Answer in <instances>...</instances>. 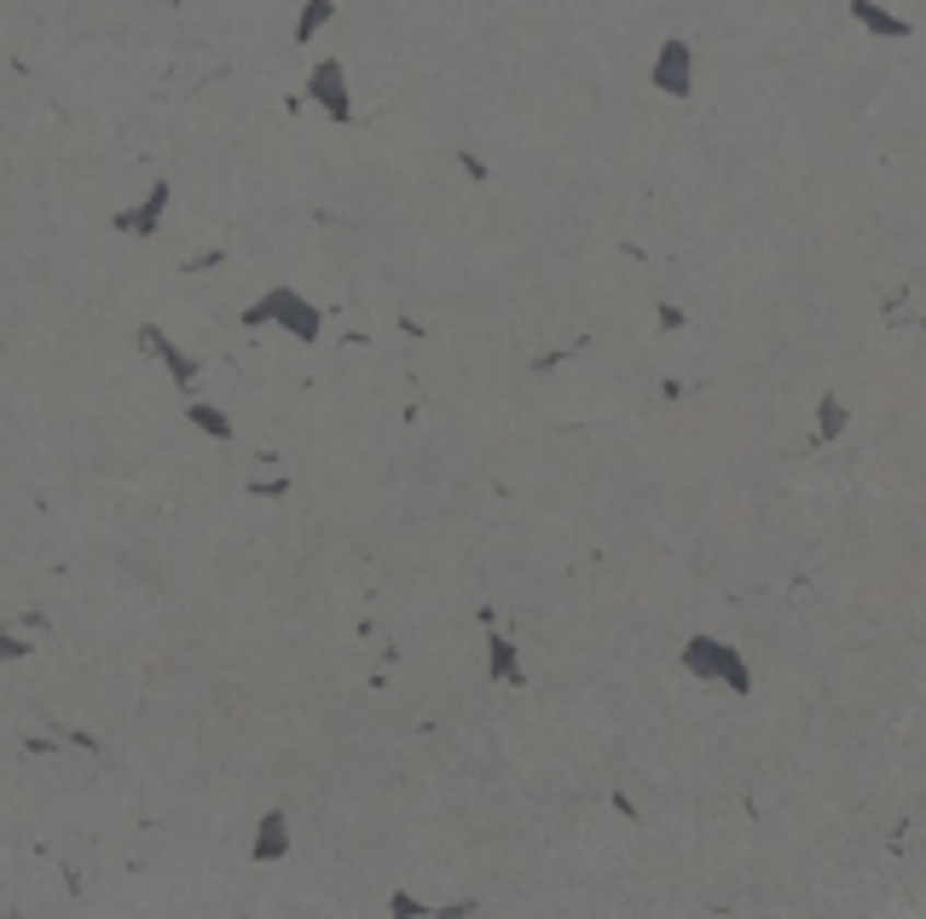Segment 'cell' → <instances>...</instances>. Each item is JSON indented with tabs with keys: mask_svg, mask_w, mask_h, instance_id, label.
I'll use <instances>...</instances> for the list:
<instances>
[{
	"mask_svg": "<svg viewBox=\"0 0 926 919\" xmlns=\"http://www.w3.org/2000/svg\"><path fill=\"white\" fill-rule=\"evenodd\" d=\"M336 18V0H301V18H296V47H313L319 30Z\"/></svg>",
	"mask_w": 926,
	"mask_h": 919,
	"instance_id": "obj_11",
	"label": "cell"
},
{
	"mask_svg": "<svg viewBox=\"0 0 926 919\" xmlns=\"http://www.w3.org/2000/svg\"><path fill=\"white\" fill-rule=\"evenodd\" d=\"M660 324H667V336H678V330H683V306L660 301Z\"/></svg>",
	"mask_w": 926,
	"mask_h": 919,
	"instance_id": "obj_15",
	"label": "cell"
},
{
	"mask_svg": "<svg viewBox=\"0 0 926 919\" xmlns=\"http://www.w3.org/2000/svg\"><path fill=\"white\" fill-rule=\"evenodd\" d=\"M649 88L667 93V98H695V40L667 35L649 65Z\"/></svg>",
	"mask_w": 926,
	"mask_h": 919,
	"instance_id": "obj_3",
	"label": "cell"
},
{
	"mask_svg": "<svg viewBox=\"0 0 926 919\" xmlns=\"http://www.w3.org/2000/svg\"><path fill=\"white\" fill-rule=\"evenodd\" d=\"M169 202H174V186H169V179H157V186L146 191V202H134V209H123V214L111 220V226L123 232V237H157V232H163V214H169Z\"/></svg>",
	"mask_w": 926,
	"mask_h": 919,
	"instance_id": "obj_6",
	"label": "cell"
},
{
	"mask_svg": "<svg viewBox=\"0 0 926 919\" xmlns=\"http://www.w3.org/2000/svg\"><path fill=\"white\" fill-rule=\"evenodd\" d=\"M678 665L690 671V677H701V683H718V688L741 694V700L753 694V665L741 660V648H730L724 637H713V630H695V637L683 642Z\"/></svg>",
	"mask_w": 926,
	"mask_h": 919,
	"instance_id": "obj_2",
	"label": "cell"
},
{
	"mask_svg": "<svg viewBox=\"0 0 926 919\" xmlns=\"http://www.w3.org/2000/svg\"><path fill=\"white\" fill-rule=\"evenodd\" d=\"M238 324H244V330H267V324H278V330H290L301 347H313L319 336H325V306H319L313 295H301L296 283H267V290L238 313Z\"/></svg>",
	"mask_w": 926,
	"mask_h": 919,
	"instance_id": "obj_1",
	"label": "cell"
},
{
	"mask_svg": "<svg viewBox=\"0 0 926 919\" xmlns=\"http://www.w3.org/2000/svg\"><path fill=\"white\" fill-rule=\"evenodd\" d=\"M139 347H146L151 359H163V371H169L180 387H192L197 376H204V359H197V353H180L163 324H139Z\"/></svg>",
	"mask_w": 926,
	"mask_h": 919,
	"instance_id": "obj_5",
	"label": "cell"
},
{
	"mask_svg": "<svg viewBox=\"0 0 926 919\" xmlns=\"http://www.w3.org/2000/svg\"><path fill=\"white\" fill-rule=\"evenodd\" d=\"M845 12H852V18H857V24L869 30V35H880V40H910V35H915V24H910V18L886 12L880 0H845Z\"/></svg>",
	"mask_w": 926,
	"mask_h": 919,
	"instance_id": "obj_9",
	"label": "cell"
},
{
	"mask_svg": "<svg viewBox=\"0 0 926 919\" xmlns=\"http://www.w3.org/2000/svg\"><path fill=\"white\" fill-rule=\"evenodd\" d=\"M255 492H261V498H285L290 486H285V480H255Z\"/></svg>",
	"mask_w": 926,
	"mask_h": 919,
	"instance_id": "obj_16",
	"label": "cell"
},
{
	"mask_svg": "<svg viewBox=\"0 0 926 919\" xmlns=\"http://www.w3.org/2000/svg\"><path fill=\"white\" fill-rule=\"evenodd\" d=\"M845 422H852V405H845L840 394H822L817 399V440H840Z\"/></svg>",
	"mask_w": 926,
	"mask_h": 919,
	"instance_id": "obj_12",
	"label": "cell"
},
{
	"mask_svg": "<svg viewBox=\"0 0 926 919\" xmlns=\"http://www.w3.org/2000/svg\"><path fill=\"white\" fill-rule=\"evenodd\" d=\"M308 98L319 110H325L336 128H348L354 121V93H348V65L342 58H319V65L308 70Z\"/></svg>",
	"mask_w": 926,
	"mask_h": 919,
	"instance_id": "obj_4",
	"label": "cell"
},
{
	"mask_svg": "<svg viewBox=\"0 0 926 919\" xmlns=\"http://www.w3.org/2000/svg\"><path fill=\"white\" fill-rule=\"evenodd\" d=\"M186 422H192L204 440H220V445H232V434H238L232 417L220 411V405H209V399H192V405H186Z\"/></svg>",
	"mask_w": 926,
	"mask_h": 919,
	"instance_id": "obj_10",
	"label": "cell"
},
{
	"mask_svg": "<svg viewBox=\"0 0 926 919\" xmlns=\"http://www.w3.org/2000/svg\"><path fill=\"white\" fill-rule=\"evenodd\" d=\"M35 653V630H24L18 619L0 625V660H30Z\"/></svg>",
	"mask_w": 926,
	"mask_h": 919,
	"instance_id": "obj_13",
	"label": "cell"
},
{
	"mask_svg": "<svg viewBox=\"0 0 926 919\" xmlns=\"http://www.w3.org/2000/svg\"><path fill=\"white\" fill-rule=\"evenodd\" d=\"M389 914H394V919H423V914H429V908H423V903H417V896H412V891H394V896H389Z\"/></svg>",
	"mask_w": 926,
	"mask_h": 919,
	"instance_id": "obj_14",
	"label": "cell"
},
{
	"mask_svg": "<svg viewBox=\"0 0 926 919\" xmlns=\"http://www.w3.org/2000/svg\"><path fill=\"white\" fill-rule=\"evenodd\" d=\"M487 677H493L498 688H528V671H521V648H516L498 625H487Z\"/></svg>",
	"mask_w": 926,
	"mask_h": 919,
	"instance_id": "obj_8",
	"label": "cell"
},
{
	"mask_svg": "<svg viewBox=\"0 0 926 919\" xmlns=\"http://www.w3.org/2000/svg\"><path fill=\"white\" fill-rule=\"evenodd\" d=\"M285 856H290V815H285V810H261L250 862H255V868H273V862H285Z\"/></svg>",
	"mask_w": 926,
	"mask_h": 919,
	"instance_id": "obj_7",
	"label": "cell"
}]
</instances>
